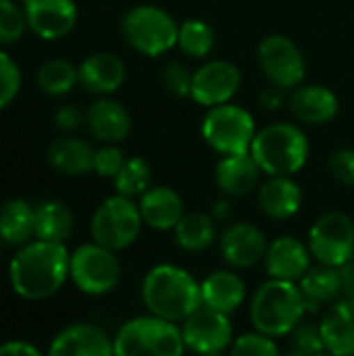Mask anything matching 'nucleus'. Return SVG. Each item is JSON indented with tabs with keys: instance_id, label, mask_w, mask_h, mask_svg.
Wrapping results in <instances>:
<instances>
[{
	"instance_id": "11",
	"label": "nucleus",
	"mask_w": 354,
	"mask_h": 356,
	"mask_svg": "<svg viewBox=\"0 0 354 356\" xmlns=\"http://www.w3.org/2000/svg\"><path fill=\"white\" fill-rule=\"evenodd\" d=\"M263 75L280 90H294L307 75V63L300 48L282 33L267 35L257 50Z\"/></svg>"
},
{
	"instance_id": "21",
	"label": "nucleus",
	"mask_w": 354,
	"mask_h": 356,
	"mask_svg": "<svg viewBox=\"0 0 354 356\" xmlns=\"http://www.w3.org/2000/svg\"><path fill=\"white\" fill-rule=\"evenodd\" d=\"M79 86L90 94L108 96L125 81V65L113 52H96L88 56L79 69Z\"/></svg>"
},
{
	"instance_id": "40",
	"label": "nucleus",
	"mask_w": 354,
	"mask_h": 356,
	"mask_svg": "<svg viewBox=\"0 0 354 356\" xmlns=\"http://www.w3.org/2000/svg\"><path fill=\"white\" fill-rule=\"evenodd\" d=\"M330 173L332 177L344 186L354 188V150L353 148H340L330 156Z\"/></svg>"
},
{
	"instance_id": "24",
	"label": "nucleus",
	"mask_w": 354,
	"mask_h": 356,
	"mask_svg": "<svg viewBox=\"0 0 354 356\" xmlns=\"http://www.w3.org/2000/svg\"><path fill=\"white\" fill-rule=\"evenodd\" d=\"M138 207H140L144 225L156 232L173 229L186 213L182 196L173 188H167V186H156V188L150 186L140 196Z\"/></svg>"
},
{
	"instance_id": "35",
	"label": "nucleus",
	"mask_w": 354,
	"mask_h": 356,
	"mask_svg": "<svg viewBox=\"0 0 354 356\" xmlns=\"http://www.w3.org/2000/svg\"><path fill=\"white\" fill-rule=\"evenodd\" d=\"M27 17L23 6L13 0H0V44H15L23 38Z\"/></svg>"
},
{
	"instance_id": "38",
	"label": "nucleus",
	"mask_w": 354,
	"mask_h": 356,
	"mask_svg": "<svg viewBox=\"0 0 354 356\" xmlns=\"http://www.w3.org/2000/svg\"><path fill=\"white\" fill-rule=\"evenodd\" d=\"M163 86L169 94L177 98H188L192 92V73L179 60H173L163 67Z\"/></svg>"
},
{
	"instance_id": "16",
	"label": "nucleus",
	"mask_w": 354,
	"mask_h": 356,
	"mask_svg": "<svg viewBox=\"0 0 354 356\" xmlns=\"http://www.w3.org/2000/svg\"><path fill=\"white\" fill-rule=\"evenodd\" d=\"M311 250L294 236L275 238L265 252V267L269 277L298 282L311 267Z\"/></svg>"
},
{
	"instance_id": "27",
	"label": "nucleus",
	"mask_w": 354,
	"mask_h": 356,
	"mask_svg": "<svg viewBox=\"0 0 354 356\" xmlns=\"http://www.w3.org/2000/svg\"><path fill=\"white\" fill-rule=\"evenodd\" d=\"M94 154L96 150L77 138H61L54 140L48 148L50 165L63 175H86L94 171Z\"/></svg>"
},
{
	"instance_id": "33",
	"label": "nucleus",
	"mask_w": 354,
	"mask_h": 356,
	"mask_svg": "<svg viewBox=\"0 0 354 356\" xmlns=\"http://www.w3.org/2000/svg\"><path fill=\"white\" fill-rule=\"evenodd\" d=\"M117 194L127 198L142 196L152 186V167L142 156H131L125 161L121 171L113 177Z\"/></svg>"
},
{
	"instance_id": "39",
	"label": "nucleus",
	"mask_w": 354,
	"mask_h": 356,
	"mask_svg": "<svg viewBox=\"0 0 354 356\" xmlns=\"http://www.w3.org/2000/svg\"><path fill=\"white\" fill-rule=\"evenodd\" d=\"M125 156L121 152V148H117L115 144H108V146H102L96 150L94 154V171L100 175V177H115L121 167L125 165Z\"/></svg>"
},
{
	"instance_id": "22",
	"label": "nucleus",
	"mask_w": 354,
	"mask_h": 356,
	"mask_svg": "<svg viewBox=\"0 0 354 356\" xmlns=\"http://www.w3.org/2000/svg\"><path fill=\"white\" fill-rule=\"evenodd\" d=\"M86 123L92 136L104 144H119L131 131V117L127 108L113 98L92 102L86 113Z\"/></svg>"
},
{
	"instance_id": "29",
	"label": "nucleus",
	"mask_w": 354,
	"mask_h": 356,
	"mask_svg": "<svg viewBox=\"0 0 354 356\" xmlns=\"http://www.w3.org/2000/svg\"><path fill=\"white\" fill-rule=\"evenodd\" d=\"M173 232L177 246L186 252H202L217 238L215 219L207 213H184Z\"/></svg>"
},
{
	"instance_id": "17",
	"label": "nucleus",
	"mask_w": 354,
	"mask_h": 356,
	"mask_svg": "<svg viewBox=\"0 0 354 356\" xmlns=\"http://www.w3.org/2000/svg\"><path fill=\"white\" fill-rule=\"evenodd\" d=\"M50 356H111L115 355L113 340L96 325L75 323L65 327L50 344Z\"/></svg>"
},
{
	"instance_id": "2",
	"label": "nucleus",
	"mask_w": 354,
	"mask_h": 356,
	"mask_svg": "<svg viewBox=\"0 0 354 356\" xmlns=\"http://www.w3.org/2000/svg\"><path fill=\"white\" fill-rule=\"evenodd\" d=\"M142 300L148 313L182 323L202 307L200 284L177 265H156L142 282Z\"/></svg>"
},
{
	"instance_id": "41",
	"label": "nucleus",
	"mask_w": 354,
	"mask_h": 356,
	"mask_svg": "<svg viewBox=\"0 0 354 356\" xmlns=\"http://www.w3.org/2000/svg\"><path fill=\"white\" fill-rule=\"evenodd\" d=\"M54 121H56V127H61L65 131H73V129H77L81 125V113L75 106L67 104V106L56 111Z\"/></svg>"
},
{
	"instance_id": "36",
	"label": "nucleus",
	"mask_w": 354,
	"mask_h": 356,
	"mask_svg": "<svg viewBox=\"0 0 354 356\" xmlns=\"http://www.w3.org/2000/svg\"><path fill=\"white\" fill-rule=\"evenodd\" d=\"M232 355L234 356H277L280 355V346L275 344V340L259 330L248 332L238 336L232 342Z\"/></svg>"
},
{
	"instance_id": "37",
	"label": "nucleus",
	"mask_w": 354,
	"mask_h": 356,
	"mask_svg": "<svg viewBox=\"0 0 354 356\" xmlns=\"http://www.w3.org/2000/svg\"><path fill=\"white\" fill-rule=\"evenodd\" d=\"M21 88V71L17 63L0 50V111L6 108Z\"/></svg>"
},
{
	"instance_id": "4",
	"label": "nucleus",
	"mask_w": 354,
	"mask_h": 356,
	"mask_svg": "<svg viewBox=\"0 0 354 356\" xmlns=\"http://www.w3.org/2000/svg\"><path fill=\"white\" fill-rule=\"evenodd\" d=\"M307 134L294 123H271L257 129L250 154L267 175H294L309 161Z\"/></svg>"
},
{
	"instance_id": "8",
	"label": "nucleus",
	"mask_w": 354,
	"mask_h": 356,
	"mask_svg": "<svg viewBox=\"0 0 354 356\" xmlns=\"http://www.w3.org/2000/svg\"><path fill=\"white\" fill-rule=\"evenodd\" d=\"M142 225H144V219H142L140 207L131 198L117 194V196L106 198L96 209L90 232H92L94 242L117 252V250L131 246L138 240Z\"/></svg>"
},
{
	"instance_id": "1",
	"label": "nucleus",
	"mask_w": 354,
	"mask_h": 356,
	"mask_svg": "<svg viewBox=\"0 0 354 356\" xmlns=\"http://www.w3.org/2000/svg\"><path fill=\"white\" fill-rule=\"evenodd\" d=\"M69 261L71 254L63 242H27L10 261V286L25 300L50 298L67 282Z\"/></svg>"
},
{
	"instance_id": "7",
	"label": "nucleus",
	"mask_w": 354,
	"mask_h": 356,
	"mask_svg": "<svg viewBox=\"0 0 354 356\" xmlns=\"http://www.w3.org/2000/svg\"><path fill=\"white\" fill-rule=\"evenodd\" d=\"M204 142L219 154H244L250 152L257 125L255 117L234 102L209 106L202 125Z\"/></svg>"
},
{
	"instance_id": "9",
	"label": "nucleus",
	"mask_w": 354,
	"mask_h": 356,
	"mask_svg": "<svg viewBox=\"0 0 354 356\" xmlns=\"http://www.w3.org/2000/svg\"><path fill=\"white\" fill-rule=\"evenodd\" d=\"M69 277L88 296H104L115 290L121 277V265L115 250L94 242L71 252Z\"/></svg>"
},
{
	"instance_id": "34",
	"label": "nucleus",
	"mask_w": 354,
	"mask_h": 356,
	"mask_svg": "<svg viewBox=\"0 0 354 356\" xmlns=\"http://www.w3.org/2000/svg\"><path fill=\"white\" fill-rule=\"evenodd\" d=\"M290 355L307 356V355H323L325 344H323V336L319 325L313 323H298L292 332H290Z\"/></svg>"
},
{
	"instance_id": "31",
	"label": "nucleus",
	"mask_w": 354,
	"mask_h": 356,
	"mask_svg": "<svg viewBox=\"0 0 354 356\" xmlns=\"http://www.w3.org/2000/svg\"><path fill=\"white\" fill-rule=\"evenodd\" d=\"M177 46L192 58H204L215 48V31L202 19H186L179 23Z\"/></svg>"
},
{
	"instance_id": "6",
	"label": "nucleus",
	"mask_w": 354,
	"mask_h": 356,
	"mask_svg": "<svg viewBox=\"0 0 354 356\" xmlns=\"http://www.w3.org/2000/svg\"><path fill=\"white\" fill-rule=\"evenodd\" d=\"M177 31L179 23L154 4H138L129 8L121 21L125 42L146 56H161L177 46Z\"/></svg>"
},
{
	"instance_id": "25",
	"label": "nucleus",
	"mask_w": 354,
	"mask_h": 356,
	"mask_svg": "<svg viewBox=\"0 0 354 356\" xmlns=\"http://www.w3.org/2000/svg\"><path fill=\"white\" fill-rule=\"evenodd\" d=\"M202 305L219 313L232 315L246 300V286L234 271H213L202 284Z\"/></svg>"
},
{
	"instance_id": "15",
	"label": "nucleus",
	"mask_w": 354,
	"mask_h": 356,
	"mask_svg": "<svg viewBox=\"0 0 354 356\" xmlns=\"http://www.w3.org/2000/svg\"><path fill=\"white\" fill-rule=\"evenodd\" d=\"M267 246L265 234L252 223H232L219 240L225 263L236 269H248L265 261Z\"/></svg>"
},
{
	"instance_id": "12",
	"label": "nucleus",
	"mask_w": 354,
	"mask_h": 356,
	"mask_svg": "<svg viewBox=\"0 0 354 356\" xmlns=\"http://www.w3.org/2000/svg\"><path fill=\"white\" fill-rule=\"evenodd\" d=\"M186 348L198 355H219L234 342V327L230 315L209 307H198L182 321Z\"/></svg>"
},
{
	"instance_id": "18",
	"label": "nucleus",
	"mask_w": 354,
	"mask_h": 356,
	"mask_svg": "<svg viewBox=\"0 0 354 356\" xmlns=\"http://www.w3.org/2000/svg\"><path fill=\"white\" fill-rule=\"evenodd\" d=\"M292 115L307 125H325L340 111L338 96L325 86H296L288 98Z\"/></svg>"
},
{
	"instance_id": "30",
	"label": "nucleus",
	"mask_w": 354,
	"mask_h": 356,
	"mask_svg": "<svg viewBox=\"0 0 354 356\" xmlns=\"http://www.w3.org/2000/svg\"><path fill=\"white\" fill-rule=\"evenodd\" d=\"M73 232L71 211L58 202L48 200L35 207V240L46 242H65Z\"/></svg>"
},
{
	"instance_id": "23",
	"label": "nucleus",
	"mask_w": 354,
	"mask_h": 356,
	"mask_svg": "<svg viewBox=\"0 0 354 356\" xmlns=\"http://www.w3.org/2000/svg\"><path fill=\"white\" fill-rule=\"evenodd\" d=\"M261 173L263 171L250 152L223 154V159L215 167V181L223 194L242 198V196H248L259 186Z\"/></svg>"
},
{
	"instance_id": "19",
	"label": "nucleus",
	"mask_w": 354,
	"mask_h": 356,
	"mask_svg": "<svg viewBox=\"0 0 354 356\" xmlns=\"http://www.w3.org/2000/svg\"><path fill=\"white\" fill-rule=\"evenodd\" d=\"M325 350L336 356L354 355V298L342 296L332 302L319 323Z\"/></svg>"
},
{
	"instance_id": "43",
	"label": "nucleus",
	"mask_w": 354,
	"mask_h": 356,
	"mask_svg": "<svg viewBox=\"0 0 354 356\" xmlns=\"http://www.w3.org/2000/svg\"><path fill=\"white\" fill-rule=\"evenodd\" d=\"M340 271V284H342V296L354 298V261L344 263L342 267H338Z\"/></svg>"
},
{
	"instance_id": "5",
	"label": "nucleus",
	"mask_w": 354,
	"mask_h": 356,
	"mask_svg": "<svg viewBox=\"0 0 354 356\" xmlns=\"http://www.w3.org/2000/svg\"><path fill=\"white\" fill-rule=\"evenodd\" d=\"M113 346L117 356H179L186 350L182 327L152 313L123 323Z\"/></svg>"
},
{
	"instance_id": "28",
	"label": "nucleus",
	"mask_w": 354,
	"mask_h": 356,
	"mask_svg": "<svg viewBox=\"0 0 354 356\" xmlns=\"http://www.w3.org/2000/svg\"><path fill=\"white\" fill-rule=\"evenodd\" d=\"M0 238L10 246H23L35 238V209L21 200H8L0 209Z\"/></svg>"
},
{
	"instance_id": "20",
	"label": "nucleus",
	"mask_w": 354,
	"mask_h": 356,
	"mask_svg": "<svg viewBox=\"0 0 354 356\" xmlns=\"http://www.w3.org/2000/svg\"><path fill=\"white\" fill-rule=\"evenodd\" d=\"M257 202L265 217L286 221L300 211L303 190L292 175H269V179L259 188Z\"/></svg>"
},
{
	"instance_id": "26",
	"label": "nucleus",
	"mask_w": 354,
	"mask_h": 356,
	"mask_svg": "<svg viewBox=\"0 0 354 356\" xmlns=\"http://www.w3.org/2000/svg\"><path fill=\"white\" fill-rule=\"evenodd\" d=\"M298 288L305 298L307 311L317 313L319 309L330 307L342 296L340 271L338 267L319 263L317 267H309V271L298 280Z\"/></svg>"
},
{
	"instance_id": "42",
	"label": "nucleus",
	"mask_w": 354,
	"mask_h": 356,
	"mask_svg": "<svg viewBox=\"0 0 354 356\" xmlns=\"http://www.w3.org/2000/svg\"><path fill=\"white\" fill-rule=\"evenodd\" d=\"M40 350L23 340H13L0 346V356H38Z\"/></svg>"
},
{
	"instance_id": "3",
	"label": "nucleus",
	"mask_w": 354,
	"mask_h": 356,
	"mask_svg": "<svg viewBox=\"0 0 354 356\" xmlns=\"http://www.w3.org/2000/svg\"><path fill=\"white\" fill-rule=\"evenodd\" d=\"M307 305L298 284L275 277L265 282L255 292L250 305V319L255 330L271 338L290 336V332L303 321Z\"/></svg>"
},
{
	"instance_id": "14",
	"label": "nucleus",
	"mask_w": 354,
	"mask_h": 356,
	"mask_svg": "<svg viewBox=\"0 0 354 356\" xmlns=\"http://www.w3.org/2000/svg\"><path fill=\"white\" fill-rule=\"evenodd\" d=\"M27 27L42 40H58L77 23L73 0H21Z\"/></svg>"
},
{
	"instance_id": "10",
	"label": "nucleus",
	"mask_w": 354,
	"mask_h": 356,
	"mask_svg": "<svg viewBox=\"0 0 354 356\" xmlns=\"http://www.w3.org/2000/svg\"><path fill=\"white\" fill-rule=\"evenodd\" d=\"M309 250L317 263L342 267L354 257V221L340 211L323 213L309 232Z\"/></svg>"
},
{
	"instance_id": "13",
	"label": "nucleus",
	"mask_w": 354,
	"mask_h": 356,
	"mask_svg": "<svg viewBox=\"0 0 354 356\" xmlns=\"http://www.w3.org/2000/svg\"><path fill=\"white\" fill-rule=\"evenodd\" d=\"M242 83L240 69L230 60H209L192 73L190 98L200 106L232 102Z\"/></svg>"
},
{
	"instance_id": "32",
	"label": "nucleus",
	"mask_w": 354,
	"mask_h": 356,
	"mask_svg": "<svg viewBox=\"0 0 354 356\" xmlns=\"http://www.w3.org/2000/svg\"><path fill=\"white\" fill-rule=\"evenodd\" d=\"M75 83H79V73L65 58H52L44 63L38 71L40 90L50 96H65L75 88Z\"/></svg>"
}]
</instances>
